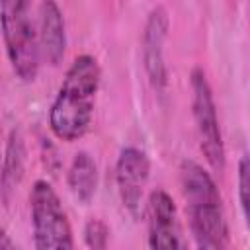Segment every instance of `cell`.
<instances>
[{"label": "cell", "instance_id": "obj_5", "mask_svg": "<svg viewBox=\"0 0 250 250\" xmlns=\"http://www.w3.org/2000/svg\"><path fill=\"white\" fill-rule=\"evenodd\" d=\"M191 86V113L195 121V131L199 139V148L207 164L215 172L225 170V145L217 117V105L213 98L211 84L203 68L195 66L189 76Z\"/></svg>", "mask_w": 250, "mask_h": 250}, {"label": "cell", "instance_id": "obj_1", "mask_svg": "<svg viewBox=\"0 0 250 250\" xmlns=\"http://www.w3.org/2000/svg\"><path fill=\"white\" fill-rule=\"evenodd\" d=\"M100 80L102 68L96 57L84 53L70 62L49 109V127L57 139L72 143L86 135L92 123Z\"/></svg>", "mask_w": 250, "mask_h": 250}, {"label": "cell", "instance_id": "obj_2", "mask_svg": "<svg viewBox=\"0 0 250 250\" xmlns=\"http://www.w3.org/2000/svg\"><path fill=\"white\" fill-rule=\"evenodd\" d=\"M180 189L186 201V213L195 246L203 250L227 248L230 242L229 225L213 176L195 160H182Z\"/></svg>", "mask_w": 250, "mask_h": 250}, {"label": "cell", "instance_id": "obj_10", "mask_svg": "<svg viewBox=\"0 0 250 250\" xmlns=\"http://www.w3.org/2000/svg\"><path fill=\"white\" fill-rule=\"evenodd\" d=\"M25 170V141L20 129H14L4 145L0 162V193L10 201V193L20 186Z\"/></svg>", "mask_w": 250, "mask_h": 250}, {"label": "cell", "instance_id": "obj_7", "mask_svg": "<svg viewBox=\"0 0 250 250\" xmlns=\"http://www.w3.org/2000/svg\"><path fill=\"white\" fill-rule=\"evenodd\" d=\"M170 18L164 6H156L148 12L143 29V64L148 82L156 92H164L168 86V64L164 57V45L168 39Z\"/></svg>", "mask_w": 250, "mask_h": 250}, {"label": "cell", "instance_id": "obj_13", "mask_svg": "<svg viewBox=\"0 0 250 250\" xmlns=\"http://www.w3.org/2000/svg\"><path fill=\"white\" fill-rule=\"evenodd\" d=\"M248 174H250V166H248V156L242 154L238 160V201H240V209H242V217L248 221V205H250V182H248Z\"/></svg>", "mask_w": 250, "mask_h": 250}, {"label": "cell", "instance_id": "obj_8", "mask_svg": "<svg viewBox=\"0 0 250 250\" xmlns=\"http://www.w3.org/2000/svg\"><path fill=\"white\" fill-rule=\"evenodd\" d=\"M146 236L150 248H184L178 209L172 195L154 189L146 199Z\"/></svg>", "mask_w": 250, "mask_h": 250}, {"label": "cell", "instance_id": "obj_12", "mask_svg": "<svg viewBox=\"0 0 250 250\" xmlns=\"http://www.w3.org/2000/svg\"><path fill=\"white\" fill-rule=\"evenodd\" d=\"M109 227L102 219H90L84 225V244L94 250H104L107 246Z\"/></svg>", "mask_w": 250, "mask_h": 250}, {"label": "cell", "instance_id": "obj_15", "mask_svg": "<svg viewBox=\"0 0 250 250\" xmlns=\"http://www.w3.org/2000/svg\"><path fill=\"white\" fill-rule=\"evenodd\" d=\"M2 152H4V145H2V127H0V162H2Z\"/></svg>", "mask_w": 250, "mask_h": 250}, {"label": "cell", "instance_id": "obj_14", "mask_svg": "<svg viewBox=\"0 0 250 250\" xmlns=\"http://www.w3.org/2000/svg\"><path fill=\"white\" fill-rule=\"evenodd\" d=\"M16 244H14V240L10 238V234L4 230V227L0 225V250L2 248H14Z\"/></svg>", "mask_w": 250, "mask_h": 250}, {"label": "cell", "instance_id": "obj_3", "mask_svg": "<svg viewBox=\"0 0 250 250\" xmlns=\"http://www.w3.org/2000/svg\"><path fill=\"white\" fill-rule=\"evenodd\" d=\"M0 31L8 62L23 82H33L39 74V47L31 0H0Z\"/></svg>", "mask_w": 250, "mask_h": 250}, {"label": "cell", "instance_id": "obj_9", "mask_svg": "<svg viewBox=\"0 0 250 250\" xmlns=\"http://www.w3.org/2000/svg\"><path fill=\"white\" fill-rule=\"evenodd\" d=\"M35 29L41 61H45L51 66H57L66 51V25L57 0L39 2Z\"/></svg>", "mask_w": 250, "mask_h": 250}, {"label": "cell", "instance_id": "obj_11", "mask_svg": "<svg viewBox=\"0 0 250 250\" xmlns=\"http://www.w3.org/2000/svg\"><path fill=\"white\" fill-rule=\"evenodd\" d=\"M66 184L70 193L80 203H90L98 189V164L90 152L80 150L72 156L66 172Z\"/></svg>", "mask_w": 250, "mask_h": 250}, {"label": "cell", "instance_id": "obj_4", "mask_svg": "<svg viewBox=\"0 0 250 250\" xmlns=\"http://www.w3.org/2000/svg\"><path fill=\"white\" fill-rule=\"evenodd\" d=\"M33 246L37 250H70L72 229L59 193L47 180H37L29 193Z\"/></svg>", "mask_w": 250, "mask_h": 250}, {"label": "cell", "instance_id": "obj_6", "mask_svg": "<svg viewBox=\"0 0 250 250\" xmlns=\"http://www.w3.org/2000/svg\"><path fill=\"white\" fill-rule=\"evenodd\" d=\"M150 174L148 154L139 146L121 148L115 162V186L119 199L131 217H139L143 211V193Z\"/></svg>", "mask_w": 250, "mask_h": 250}]
</instances>
